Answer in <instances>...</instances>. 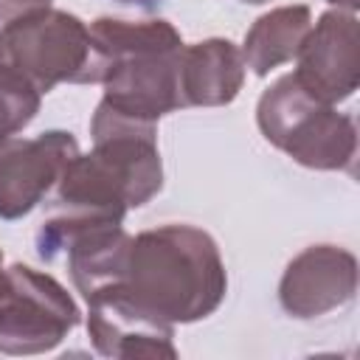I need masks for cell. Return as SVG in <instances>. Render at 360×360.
<instances>
[{
  "instance_id": "1",
  "label": "cell",
  "mask_w": 360,
  "mask_h": 360,
  "mask_svg": "<svg viewBox=\"0 0 360 360\" xmlns=\"http://www.w3.org/2000/svg\"><path fill=\"white\" fill-rule=\"evenodd\" d=\"M183 39L166 20H112L90 25L87 84L101 82V104L124 118L158 124L183 107L180 96Z\"/></svg>"
},
{
  "instance_id": "2",
  "label": "cell",
  "mask_w": 360,
  "mask_h": 360,
  "mask_svg": "<svg viewBox=\"0 0 360 360\" xmlns=\"http://www.w3.org/2000/svg\"><path fill=\"white\" fill-rule=\"evenodd\" d=\"M138 307L166 323L208 318L225 298L228 276L217 242L194 225H160L129 242L115 281Z\"/></svg>"
},
{
  "instance_id": "3",
  "label": "cell",
  "mask_w": 360,
  "mask_h": 360,
  "mask_svg": "<svg viewBox=\"0 0 360 360\" xmlns=\"http://www.w3.org/2000/svg\"><path fill=\"white\" fill-rule=\"evenodd\" d=\"M90 132L93 152L76 155L65 166L56 183V208L124 219L129 208H141L163 186L155 124L115 115L98 104Z\"/></svg>"
},
{
  "instance_id": "4",
  "label": "cell",
  "mask_w": 360,
  "mask_h": 360,
  "mask_svg": "<svg viewBox=\"0 0 360 360\" xmlns=\"http://www.w3.org/2000/svg\"><path fill=\"white\" fill-rule=\"evenodd\" d=\"M262 135L287 152L295 163L321 172H352L357 155V129L352 115L315 98L295 73L267 87L256 107Z\"/></svg>"
},
{
  "instance_id": "5",
  "label": "cell",
  "mask_w": 360,
  "mask_h": 360,
  "mask_svg": "<svg viewBox=\"0 0 360 360\" xmlns=\"http://www.w3.org/2000/svg\"><path fill=\"white\" fill-rule=\"evenodd\" d=\"M0 65L22 73L39 93L62 82L87 84L90 28L51 6L22 14L0 28Z\"/></svg>"
},
{
  "instance_id": "6",
  "label": "cell",
  "mask_w": 360,
  "mask_h": 360,
  "mask_svg": "<svg viewBox=\"0 0 360 360\" xmlns=\"http://www.w3.org/2000/svg\"><path fill=\"white\" fill-rule=\"evenodd\" d=\"M124 219L90 211L59 208L37 231V253L42 262H62L87 298L96 290L115 284L124 273L132 236L121 228Z\"/></svg>"
},
{
  "instance_id": "7",
  "label": "cell",
  "mask_w": 360,
  "mask_h": 360,
  "mask_svg": "<svg viewBox=\"0 0 360 360\" xmlns=\"http://www.w3.org/2000/svg\"><path fill=\"white\" fill-rule=\"evenodd\" d=\"M79 323L68 290L28 264L8 267V287L0 298V352L42 354L59 346Z\"/></svg>"
},
{
  "instance_id": "8",
  "label": "cell",
  "mask_w": 360,
  "mask_h": 360,
  "mask_svg": "<svg viewBox=\"0 0 360 360\" xmlns=\"http://www.w3.org/2000/svg\"><path fill=\"white\" fill-rule=\"evenodd\" d=\"M76 155V138L62 129L6 141L0 146V219H20L37 208Z\"/></svg>"
},
{
  "instance_id": "9",
  "label": "cell",
  "mask_w": 360,
  "mask_h": 360,
  "mask_svg": "<svg viewBox=\"0 0 360 360\" xmlns=\"http://www.w3.org/2000/svg\"><path fill=\"white\" fill-rule=\"evenodd\" d=\"M295 59V79L315 98L326 104L349 98L360 82V31L354 11H323L304 37Z\"/></svg>"
},
{
  "instance_id": "10",
  "label": "cell",
  "mask_w": 360,
  "mask_h": 360,
  "mask_svg": "<svg viewBox=\"0 0 360 360\" xmlns=\"http://www.w3.org/2000/svg\"><path fill=\"white\" fill-rule=\"evenodd\" d=\"M87 332L104 357H177L172 323L138 307L118 284L87 295Z\"/></svg>"
},
{
  "instance_id": "11",
  "label": "cell",
  "mask_w": 360,
  "mask_h": 360,
  "mask_svg": "<svg viewBox=\"0 0 360 360\" xmlns=\"http://www.w3.org/2000/svg\"><path fill=\"white\" fill-rule=\"evenodd\" d=\"M357 259L338 245H312L284 270L278 301L292 318H318L354 298Z\"/></svg>"
},
{
  "instance_id": "12",
  "label": "cell",
  "mask_w": 360,
  "mask_h": 360,
  "mask_svg": "<svg viewBox=\"0 0 360 360\" xmlns=\"http://www.w3.org/2000/svg\"><path fill=\"white\" fill-rule=\"evenodd\" d=\"M245 82L242 51L231 39H205L183 45L180 96L183 107H222L236 98Z\"/></svg>"
},
{
  "instance_id": "13",
  "label": "cell",
  "mask_w": 360,
  "mask_h": 360,
  "mask_svg": "<svg viewBox=\"0 0 360 360\" xmlns=\"http://www.w3.org/2000/svg\"><path fill=\"white\" fill-rule=\"evenodd\" d=\"M309 28L312 11L307 6H281L262 14L245 34V68H250L256 76H267L273 68L295 59Z\"/></svg>"
},
{
  "instance_id": "14",
  "label": "cell",
  "mask_w": 360,
  "mask_h": 360,
  "mask_svg": "<svg viewBox=\"0 0 360 360\" xmlns=\"http://www.w3.org/2000/svg\"><path fill=\"white\" fill-rule=\"evenodd\" d=\"M39 101L42 93L22 73L0 65V146L34 121Z\"/></svg>"
},
{
  "instance_id": "15",
  "label": "cell",
  "mask_w": 360,
  "mask_h": 360,
  "mask_svg": "<svg viewBox=\"0 0 360 360\" xmlns=\"http://www.w3.org/2000/svg\"><path fill=\"white\" fill-rule=\"evenodd\" d=\"M48 6H51V0H0V22H11L22 14H31V11H39Z\"/></svg>"
},
{
  "instance_id": "16",
  "label": "cell",
  "mask_w": 360,
  "mask_h": 360,
  "mask_svg": "<svg viewBox=\"0 0 360 360\" xmlns=\"http://www.w3.org/2000/svg\"><path fill=\"white\" fill-rule=\"evenodd\" d=\"M115 3H124V6H138V8H155V6H160L163 0H115Z\"/></svg>"
},
{
  "instance_id": "17",
  "label": "cell",
  "mask_w": 360,
  "mask_h": 360,
  "mask_svg": "<svg viewBox=\"0 0 360 360\" xmlns=\"http://www.w3.org/2000/svg\"><path fill=\"white\" fill-rule=\"evenodd\" d=\"M329 3H335L338 8H346V11H357L360 8V0H329Z\"/></svg>"
},
{
  "instance_id": "18",
  "label": "cell",
  "mask_w": 360,
  "mask_h": 360,
  "mask_svg": "<svg viewBox=\"0 0 360 360\" xmlns=\"http://www.w3.org/2000/svg\"><path fill=\"white\" fill-rule=\"evenodd\" d=\"M6 287H8V270H3V250H0V298H3Z\"/></svg>"
},
{
  "instance_id": "19",
  "label": "cell",
  "mask_w": 360,
  "mask_h": 360,
  "mask_svg": "<svg viewBox=\"0 0 360 360\" xmlns=\"http://www.w3.org/2000/svg\"><path fill=\"white\" fill-rule=\"evenodd\" d=\"M242 3H250V6H259V3H267V0H242Z\"/></svg>"
}]
</instances>
